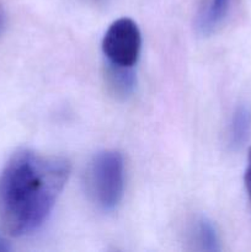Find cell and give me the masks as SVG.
<instances>
[{
	"mask_svg": "<svg viewBox=\"0 0 251 252\" xmlns=\"http://www.w3.org/2000/svg\"><path fill=\"white\" fill-rule=\"evenodd\" d=\"M133 66L117 65L108 62L106 68V84L111 93L120 98H127L137 84Z\"/></svg>",
	"mask_w": 251,
	"mask_h": 252,
	"instance_id": "277c9868",
	"label": "cell"
},
{
	"mask_svg": "<svg viewBox=\"0 0 251 252\" xmlns=\"http://www.w3.org/2000/svg\"><path fill=\"white\" fill-rule=\"evenodd\" d=\"M12 248L11 245H10L9 241L6 240V238H5L4 235H1L0 234V252H7V251H11Z\"/></svg>",
	"mask_w": 251,
	"mask_h": 252,
	"instance_id": "9c48e42d",
	"label": "cell"
},
{
	"mask_svg": "<svg viewBox=\"0 0 251 252\" xmlns=\"http://www.w3.org/2000/svg\"><path fill=\"white\" fill-rule=\"evenodd\" d=\"M142 47L139 27L129 17H121L108 26L102 38V51L110 63L133 66Z\"/></svg>",
	"mask_w": 251,
	"mask_h": 252,
	"instance_id": "3957f363",
	"label": "cell"
},
{
	"mask_svg": "<svg viewBox=\"0 0 251 252\" xmlns=\"http://www.w3.org/2000/svg\"><path fill=\"white\" fill-rule=\"evenodd\" d=\"M244 181H245L246 192H248L249 199L251 202V148L248 153V166H246L245 175H244Z\"/></svg>",
	"mask_w": 251,
	"mask_h": 252,
	"instance_id": "ba28073f",
	"label": "cell"
},
{
	"mask_svg": "<svg viewBox=\"0 0 251 252\" xmlns=\"http://www.w3.org/2000/svg\"><path fill=\"white\" fill-rule=\"evenodd\" d=\"M230 0H211L206 11L199 19V30L203 33H209L225 17Z\"/></svg>",
	"mask_w": 251,
	"mask_h": 252,
	"instance_id": "52a82bcc",
	"label": "cell"
},
{
	"mask_svg": "<svg viewBox=\"0 0 251 252\" xmlns=\"http://www.w3.org/2000/svg\"><path fill=\"white\" fill-rule=\"evenodd\" d=\"M194 241L202 251H219L220 241H219L218 231L216 225L207 217H199L194 225Z\"/></svg>",
	"mask_w": 251,
	"mask_h": 252,
	"instance_id": "8992f818",
	"label": "cell"
},
{
	"mask_svg": "<svg viewBox=\"0 0 251 252\" xmlns=\"http://www.w3.org/2000/svg\"><path fill=\"white\" fill-rule=\"evenodd\" d=\"M251 134V106L239 103L231 116L229 127V144L234 150L240 149L246 144Z\"/></svg>",
	"mask_w": 251,
	"mask_h": 252,
	"instance_id": "5b68a950",
	"label": "cell"
},
{
	"mask_svg": "<svg viewBox=\"0 0 251 252\" xmlns=\"http://www.w3.org/2000/svg\"><path fill=\"white\" fill-rule=\"evenodd\" d=\"M70 174L65 158L30 149L15 153L0 174V226L10 236L38 230L53 211Z\"/></svg>",
	"mask_w": 251,
	"mask_h": 252,
	"instance_id": "6da1fadb",
	"label": "cell"
},
{
	"mask_svg": "<svg viewBox=\"0 0 251 252\" xmlns=\"http://www.w3.org/2000/svg\"><path fill=\"white\" fill-rule=\"evenodd\" d=\"M89 198L98 209L111 212L118 207L125 192V160L117 150H102L89 162L85 171Z\"/></svg>",
	"mask_w": 251,
	"mask_h": 252,
	"instance_id": "7a4b0ae2",
	"label": "cell"
},
{
	"mask_svg": "<svg viewBox=\"0 0 251 252\" xmlns=\"http://www.w3.org/2000/svg\"><path fill=\"white\" fill-rule=\"evenodd\" d=\"M0 25H1V21H0Z\"/></svg>",
	"mask_w": 251,
	"mask_h": 252,
	"instance_id": "30bf717a",
	"label": "cell"
}]
</instances>
